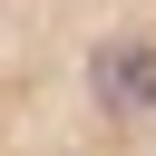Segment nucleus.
<instances>
[{"mask_svg": "<svg viewBox=\"0 0 156 156\" xmlns=\"http://www.w3.org/2000/svg\"><path fill=\"white\" fill-rule=\"evenodd\" d=\"M88 88H98L107 117H146V107H156V49H146V39H107V49L88 58Z\"/></svg>", "mask_w": 156, "mask_h": 156, "instance_id": "f257e3e1", "label": "nucleus"}]
</instances>
